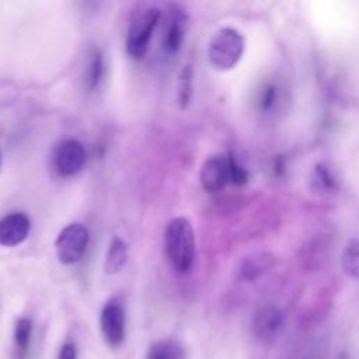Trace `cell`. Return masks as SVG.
<instances>
[{
  "mask_svg": "<svg viewBox=\"0 0 359 359\" xmlns=\"http://www.w3.org/2000/svg\"><path fill=\"white\" fill-rule=\"evenodd\" d=\"M182 348L172 341H158L153 344L147 352L146 359H182Z\"/></svg>",
  "mask_w": 359,
  "mask_h": 359,
  "instance_id": "5bb4252c",
  "label": "cell"
},
{
  "mask_svg": "<svg viewBox=\"0 0 359 359\" xmlns=\"http://www.w3.org/2000/svg\"><path fill=\"white\" fill-rule=\"evenodd\" d=\"M311 185L318 191H332L335 188V180L325 165L316 164L311 171Z\"/></svg>",
  "mask_w": 359,
  "mask_h": 359,
  "instance_id": "e0dca14e",
  "label": "cell"
},
{
  "mask_svg": "<svg viewBox=\"0 0 359 359\" xmlns=\"http://www.w3.org/2000/svg\"><path fill=\"white\" fill-rule=\"evenodd\" d=\"M285 325V314L275 306H265L259 309L251 323L254 337L261 342H272L282 332Z\"/></svg>",
  "mask_w": 359,
  "mask_h": 359,
  "instance_id": "52a82bcc",
  "label": "cell"
},
{
  "mask_svg": "<svg viewBox=\"0 0 359 359\" xmlns=\"http://www.w3.org/2000/svg\"><path fill=\"white\" fill-rule=\"evenodd\" d=\"M0 165H1V151H0Z\"/></svg>",
  "mask_w": 359,
  "mask_h": 359,
  "instance_id": "7402d4cb",
  "label": "cell"
},
{
  "mask_svg": "<svg viewBox=\"0 0 359 359\" xmlns=\"http://www.w3.org/2000/svg\"><path fill=\"white\" fill-rule=\"evenodd\" d=\"M276 95H278L276 87H275L273 84H268V86L264 88L262 94H261V107H262V109H265V111L271 109L272 105H273L275 101H276Z\"/></svg>",
  "mask_w": 359,
  "mask_h": 359,
  "instance_id": "ffe728a7",
  "label": "cell"
},
{
  "mask_svg": "<svg viewBox=\"0 0 359 359\" xmlns=\"http://www.w3.org/2000/svg\"><path fill=\"white\" fill-rule=\"evenodd\" d=\"M57 359H76V346L73 344H65Z\"/></svg>",
  "mask_w": 359,
  "mask_h": 359,
  "instance_id": "44dd1931",
  "label": "cell"
},
{
  "mask_svg": "<svg viewBox=\"0 0 359 359\" xmlns=\"http://www.w3.org/2000/svg\"><path fill=\"white\" fill-rule=\"evenodd\" d=\"M104 73V59L100 49L94 48L90 53L88 70H87V86L90 90H95L101 81Z\"/></svg>",
  "mask_w": 359,
  "mask_h": 359,
  "instance_id": "9a60e30c",
  "label": "cell"
},
{
  "mask_svg": "<svg viewBox=\"0 0 359 359\" xmlns=\"http://www.w3.org/2000/svg\"><path fill=\"white\" fill-rule=\"evenodd\" d=\"M158 18L160 11L156 7L143 8L133 15L126 38V52L132 59L142 60L146 56Z\"/></svg>",
  "mask_w": 359,
  "mask_h": 359,
  "instance_id": "3957f363",
  "label": "cell"
},
{
  "mask_svg": "<svg viewBox=\"0 0 359 359\" xmlns=\"http://www.w3.org/2000/svg\"><path fill=\"white\" fill-rule=\"evenodd\" d=\"M101 331L105 341L118 346L125 338V309L119 299H111L102 309L100 317Z\"/></svg>",
  "mask_w": 359,
  "mask_h": 359,
  "instance_id": "8992f818",
  "label": "cell"
},
{
  "mask_svg": "<svg viewBox=\"0 0 359 359\" xmlns=\"http://www.w3.org/2000/svg\"><path fill=\"white\" fill-rule=\"evenodd\" d=\"M86 157V149L79 140L65 139L55 149L53 167L60 175L70 177L84 167Z\"/></svg>",
  "mask_w": 359,
  "mask_h": 359,
  "instance_id": "5b68a950",
  "label": "cell"
},
{
  "mask_svg": "<svg viewBox=\"0 0 359 359\" xmlns=\"http://www.w3.org/2000/svg\"><path fill=\"white\" fill-rule=\"evenodd\" d=\"M31 332H32V324L29 318H20L15 324V331H14V341L17 346V352L21 358L25 356L29 341H31Z\"/></svg>",
  "mask_w": 359,
  "mask_h": 359,
  "instance_id": "2e32d148",
  "label": "cell"
},
{
  "mask_svg": "<svg viewBox=\"0 0 359 359\" xmlns=\"http://www.w3.org/2000/svg\"><path fill=\"white\" fill-rule=\"evenodd\" d=\"M244 52L243 35L231 27L220 28L213 34L208 45V57L217 70H230L241 59Z\"/></svg>",
  "mask_w": 359,
  "mask_h": 359,
  "instance_id": "7a4b0ae2",
  "label": "cell"
},
{
  "mask_svg": "<svg viewBox=\"0 0 359 359\" xmlns=\"http://www.w3.org/2000/svg\"><path fill=\"white\" fill-rule=\"evenodd\" d=\"M275 262L276 259L271 252H255L240 262L237 272L243 280H254L268 272Z\"/></svg>",
  "mask_w": 359,
  "mask_h": 359,
  "instance_id": "30bf717a",
  "label": "cell"
},
{
  "mask_svg": "<svg viewBox=\"0 0 359 359\" xmlns=\"http://www.w3.org/2000/svg\"><path fill=\"white\" fill-rule=\"evenodd\" d=\"M126 259H128V247L121 237L115 236L105 255V264H104L105 272L118 273L126 264Z\"/></svg>",
  "mask_w": 359,
  "mask_h": 359,
  "instance_id": "7c38bea8",
  "label": "cell"
},
{
  "mask_svg": "<svg viewBox=\"0 0 359 359\" xmlns=\"http://www.w3.org/2000/svg\"><path fill=\"white\" fill-rule=\"evenodd\" d=\"M341 262L346 275L359 279V240L352 238L346 243Z\"/></svg>",
  "mask_w": 359,
  "mask_h": 359,
  "instance_id": "4fadbf2b",
  "label": "cell"
},
{
  "mask_svg": "<svg viewBox=\"0 0 359 359\" xmlns=\"http://www.w3.org/2000/svg\"><path fill=\"white\" fill-rule=\"evenodd\" d=\"M88 244V230L81 223H70L60 230L55 248L60 264L72 265L79 262Z\"/></svg>",
  "mask_w": 359,
  "mask_h": 359,
  "instance_id": "277c9868",
  "label": "cell"
},
{
  "mask_svg": "<svg viewBox=\"0 0 359 359\" xmlns=\"http://www.w3.org/2000/svg\"><path fill=\"white\" fill-rule=\"evenodd\" d=\"M167 258L178 273H188L195 261V236L191 222L178 216L168 222L164 234Z\"/></svg>",
  "mask_w": 359,
  "mask_h": 359,
  "instance_id": "6da1fadb",
  "label": "cell"
},
{
  "mask_svg": "<svg viewBox=\"0 0 359 359\" xmlns=\"http://www.w3.org/2000/svg\"><path fill=\"white\" fill-rule=\"evenodd\" d=\"M199 180L202 188L209 194L220 192L230 184L227 154H215L206 158L201 168Z\"/></svg>",
  "mask_w": 359,
  "mask_h": 359,
  "instance_id": "ba28073f",
  "label": "cell"
},
{
  "mask_svg": "<svg viewBox=\"0 0 359 359\" xmlns=\"http://www.w3.org/2000/svg\"><path fill=\"white\" fill-rule=\"evenodd\" d=\"M185 25H187V15L184 13L175 11L170 20L164 48L168 53H177L181 49L184 35H185Z\"/></svg>",
  "mask_w": 359,
  "mask_h": 359,
  "instance_id": "8fae6325",
  "label": "cell"
},
{
  "mask_svg": "<svg viewBox=\"0 0 359 359\" xmlns=\"http://www.w3.org/2000/svg\"><path fill=\"white\" fill-rule=\"evenodd\" d=\"M229 158V174H230V184L234 185H243L248 181V172L247 170L236 160V157L229 153L227 154Z\"/></svg>",
  "mask_w": 359,
  "mask_h": 359,
  "instance_id": "d6986e66",
  "label": "cell"
},
{
  "mask_svg": "<svg viewBox=\"0 0 359 359\" xmlns=\"http://www.w3.org/2000/svg\"><path fill=\"white\" fill-rule=\"evenodd\" d=\"M31 222L25 213H11L0 220V245L15 247L29 234Z\"/></svg>",
  "mask_w": 359,
  "mask_h": 359,
  "instance_id": "9c48e42d",
  "label": "cell"
},
{
  "mask_svg": "<svg viewBox=\"0 0 359 359\" xmlns=\"http://www.w3.org/2000/svg\"><path fill=\"white\" fill-rule=\"evenodd\" d=\"M192 94V69L191 66H184L180 74L178 86V104L181 108H185L191 100Z\"/></svg>",
  "mask_w": 359,
  "mask_h": 359,
  "instance_id": "ac0fdd59",
  "label": "cell"
}]
</instances>
